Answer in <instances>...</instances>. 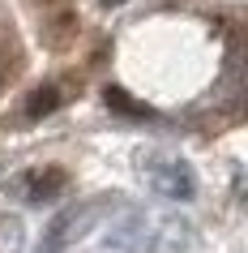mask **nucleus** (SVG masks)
Here are the masks:
<instances>
[{
  "instance_id": "1",
  "label": "nucleus",
  "mask_w": 248,
  "mask_h": 253,
  "mask_svg": "<svg viewBox=\"0 0 248 253\" xmlns=\"http://www.w3.org/2000/svg\"><path fill=\"white\" fill-rule=\"evenodd\" d=\"M142 176L150 180V189H154L158 198H167V202H193V193H197L193 168L184 159H171V155H150Z\"/></svg>"
},
{
  "instance_id": "2",
  "label": "nucleus",
  "mask_w": 248,
  "mask_h": 253,
  "mask_svg": "<svg viewBox=\"0 0 248 253\" xmlns=\"http://www.w3.org/2000/svg\"><path fill=\"white\" fill-rule=\"evenodd\" d=\"M65 172H56V168H47V172H26V176H17L13 185V193H22V198L30 202V206H43V202H56L60 193H65Z\"/></svg>"
},
{
  "instance_id": "3",
  "label": "nucleus",
  "mask_w": 248,
  "mask_h": 253,
  "mask_svg": "<svg viewBox=\"0 0 248 253\" xmlns=\"http://www.w3.org/2000/svg\"><path fill=\"white\" fill-rule=\"evenodd\" d=\"M150 227H145L142 214H124L116 227H111V249L116 253H150Z\"/></svg>"
},
{
  "instance_id": "4",
  "label": "nucleus",
  "mask_w": 248,
  "mask_h": 253,
  "mask_svg": "<svg viewBox=\"0 0 248 253\" xmlns=\"http://www.w3.org/2000/svg\"><path fill=\"white\" fill-rule=\"evenodd\" d=\"M77 223V211L69 206V211H60L52 219V227H47V236H43V245H39V253H65V245H69V227Z\"/></svg>"
},
{
  "instance_id": "5",
  "label": "nucleus",
  "mask_w": 248,
  "mask_h": 253,
  "mask_svg": "<svg viewBox=\"0 0 248 253\" xmlns=\"http://www.w3.org/2000/svg\"><path fill=\"white\" fill-rule=\"evenodd\" d=\"M60 103H65V99H60V86H39V90L30 94V103H26V116H30V120L52 116Z\"/></svg>"
},
{
  "instance_id": "6",
  "label": "nucleus",
  "mask_w": 248,
  "mask_h": 253,
  "mask_svg": "<svg viewBox=\"0 0 248 253\" xmlns=\"http://www.w3.org/2000/svg\"><path fill=\"white\" fill-rule=\"evenodd\" d=\"M107 107H116V112H124V116H150V107H145V103H133L124 90H107Z\"/></svg>"
},
{
  "instance_id": "7",
  "label": "nucleus",
  "mask_w": 248,
  "mask_h": 253,
  "mask_svg": "<svg viewBox=\"0 0 248 253\" xmlns=\"http://www.w3.org/2000/svg\"><path fill=\"white\" fill-rule=\"evenodd\" d=\"M111 4H124V0H111Z\"/></svg>"
}]
</instances>
